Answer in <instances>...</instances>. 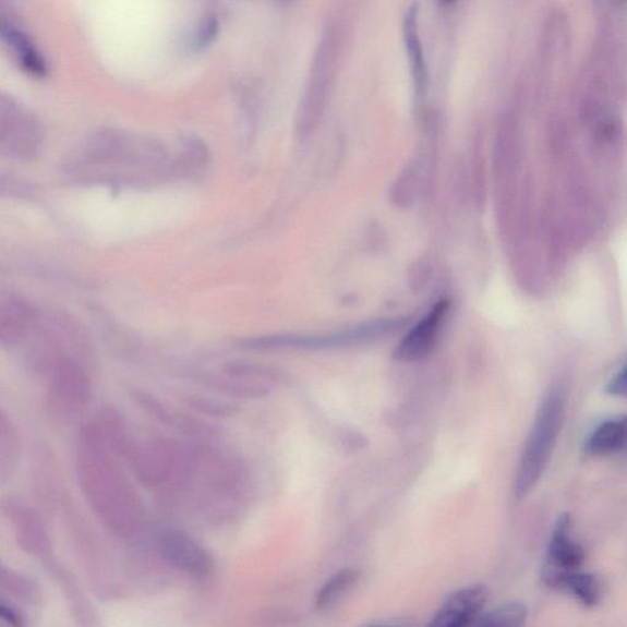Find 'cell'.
Listing matches in <instances>:
<instances>
[{
	"label": "cell",
	"mask_w": 627,
	"mask_h": 627,
	"mask_svg": "<svg viewBox=\"0 0 627 627\" xmlns=\"http://www.w3.org/2000/svg\"><path fill=\"white\" fill-rule=\"evenodd\" d=\"M358 580V572L354 570H342L331 577L316 596V606L318 610H328L340 602L343 596L352 589Z\"/></svg>",
	"instance_id": "obj_15"
},
{
	"label": "cell",
	"mask_w": 627,
	"mask_h": 627,
	"mask_svg": "<svg viewBox=\"0 0 627 627\" xmlns=\"http://www.w3.org/2000/svg\"><path fill=\"white\" fill-rule=\"evenodd\" d=\"M20 455V441L16 427L2 413L0 417V472L3 475L14 471Z\"/></svg>",
	"instance_id": "obj_18"
},
{
	"label": "cell",
	"mask_w": 627,
	"mask_h": 627,
	"mask_svg": "<svg viewBox=\"0 0 627 627\" xmlns=\"http://www.w3.org/2000/svg\"><path fill=\"white\" fill-rule=\"evenodd\" d=\"M487 599L484 586H471L453 593L427 627H470Z\"/></svg>",
	"instance_id": "obj_8"
},
{
	"label": "cell",
	"mask_w": 627,
	"mask_h": 627,
	"mask_svg": "<svg viewBox=\"0 0 627 627\" xmlns=\"http://www.w3.org/2000/svg\"><path fill=\"white\" fill-rule=\"evenodd\" d=\"M208 379L216 390L237 397L264 396L274 386L270 372L248 363H227Z\"/></svg>",
	"instance_id": "obj_7"
},
{
	"label": "cell",
	"mask_w": 627,
	"mask_h": 627,
	"mask_svg": "<svg viewBox=\"0 0 627 627\" xmlns=\"http://www.w3.org/2000/svg\"><path fill=\"white\" fill-rule=\"evenodd\" d=\"M571 529V516L569 514L560 515L551 534L546 567L559 571L580 570L586 554L582 546L572 540Z\"/></svg>",
	"instance_id": "obj_9"
},
{
	"label": "cell",
	"mask_w": 627,
	"mask_h": 627,
	"mask_svg": "<svg viewBox=\"0 0 627 627\" xmlns=\"http://www.w3.org/2000/svg\"><path fill=\"white\" fill-rule=\"evenodd\" d=\"M217 28V22L215 17H206L204 24L198 28V34L195 39L197 46H203L207 41H210Z\"/></svg>",
	"instance_id": "obj_21"
},
{
	"label": "cell",
	"mask_w": 627,
	"mask_h": 627,
	"mask_svg": "<svg viewBox=\"0 0 627 627\" xmlns=\"http://www.w3.org/2000/svg\"><path fill=\"white\" fill-rule=\"evenodd\" d=\"M128 456L138 481L150 486L185 481L201 459V455L173 441L134 444Z\"/></svg>",
	"instance_id": "obj_4"
},
{
	"label": "cell",
	"mask_w": 627,
	"mask_h": 627,
	"mask_svg": "<svg viewBox=\"0 0 627 627\" xmlns=\"http://www.w3.org/2000/svg\"><path fill=\"white\" fill-rule=\"evenodd\" d=\"M542 576L546 584L570 592L587 608L600 603L602 587L593 574L580 570L559 571L545 566Z\"/></svg>",
	"instance_id": "obj_11"
},
{
	"label": "cell",
	"mask_w": 627,
	"mask_h": 627,
	"mask_svg": "<svg viewBox=\"0 0 627 627\" xmlns=\"http://www.w3.org/2000/svg\"><path fill=\"white\" fill-rule=\"evenodd\" d=\"M3 35L7 41L15 49V52L23 65L36 74L45 72V63L41 56H38L36 48L29 39L20 33L13 25L3 24Z\"/></svg>",
	"instance_id": "obj_17"
},
{
	"label": "cell",
	"mask_w": 627,
	"mask_h": 627,
	"mask_svg": "<svg viewBox=\"0 0 627 627\" xmlns=\"http://www.w3.org/2000/svg\"><path fill=\"white\" fill-rule=\"evenodd\" d=\"M526 619V606L520 602H511L481 616L473 627H524Z\"/></svg>",
	"instance_id": "obj_16"
},
{
	"label": "cell",
	"mask_w": 627,
	"mask_h": 627,
	"mask_svg": "<svg viewBox=\"0 0 627 627\" xmlns=\"http://www.w3.org/2000/svg\"><path fill=\"white\" fill-rule=\"evenodd\" d=\"M343 41V28L335 24L327 27L317 47L310 82L298 116V129L303 135H311L322 121L340 68Z\"/></svg>",
	"instance_id": "obj_2"
},
{
	"label": "cell",
	"mask_w": 627,
	"mask_h": 627,
	"mask_svg": "<svg viewBox=\"0 0 627 627\" xmlns=\"http://www.w3.org/2000/svg\"><path fill=\"white\" fill-rule=\"evenodd\" d=\"M405 41L407 47L408 57H410V62L412 67V74L414 80V85L418 96H422L425 93L427 83L426 65L423 52V46L421 43L420 33H418V22H417V7H412L408 10L405 25Z\"/></svg>",
	"instance_id": "obj_13"
},
{
	"label": "cell",
	"mask_w": 627,
	"mask_h": 627,
	"mask_svg": "<svg viewBox=\"0 0 627 627\" xmlns=\"http://www.w3.org/2000/svg\"><path fill=\"white\" fill-rule=\"evenodd\" d=\"M164 550L177 565L185 570L194 572L205 571L207 559L197 545L181 533H166L164 539Z\"/></svg>",
	"instance_id": "obj_14"
},
{
	"label": "cell",
	"mask_w": 627,
	"mask_h": 627,
	"mask_svg": "<svg viewBox=\"0 0 627 627\" xmlns=\"http://www.w3.org/2000/svg\"><path fill=\"white\" fill-rule=\"evenodd\" d=\"M627 446V415L616 417L601 424L587 441L584 450L590 456L618 453Z\"/></svg>",
	"instance_id": "obj_12"
},
{
	"label": "cell",
	"mask_w": 627,
	"mask_h": 627,
	"mask_svg": "<svg viewBox=\"0 0 627 627\" xmlns=\"http://www.w3.org/2000/svg\"><path fill=\"white\" fill-rule=\"evenodd\" d=\"M450 312V302H437L420 323H418L403 337L395 350V360L403 363H413L423 360L433 351L442 333L447 314Z\"/></svg>",
	"instance_id": "obj_6"
},
{
	"label": "cell",
	"mask_w": 627,
	"mask_h": 627,
	"mask_svg": "<svg viewBox=\"0 0 627 627\" xmlns=\"http://www.w3.org/2000/svg\"><path fill=\"white\" fill-rule=\"evenodd\" d=\"M408 324V317H384L355 325L345 331L321 335L277 334L246 338L241 346L249 351H331L384 340Z\"/></svg>",
	"instance_id": "obj_1"
},
{
	"label": "cell",
	"mask_w": 627,
	"mask_h": 627,
	"mask_svg": "<svg viewBox=\"0 0 627 627\" xmlns=\"http://www.w3.org/2000/svg\"><path fill=\"white\" fill-rule=\"evenodd\" d=\"M36 324V312L26 301L9 297L0 304V342L4 347L22 343Z\"/></svg>",
	"instance_id": "obj_10"
},
{
	"label": "cell",
	"mask_w": 627,
	"mask_h": 627,
	"mask_svg": "<svg viewBox=\"0 0 627 627\" xmlns=\"http://www.w3.org/2000/svg\"><path fill=\"white\" fill-rule=\"evenodd\" d=\"M606 393L614 396L627 397V364L606 385Z\"/></svg>",
	"instance_id": "obj_20"
},
{
	"label": "cell",
	"mask_w": 627,
	"mask_h": 627,
	"mask_svg": "<svg viewBox=\"0 0 627 627\" xmlns=\"http://www.w3.org/2000/svg\"><path fill=\"white\" fill-rule=\"evenodd\" d=\"M46 402L56 417H73L84 410L92 396V382L79 358H67L46 371Z\"/></svg>",
	"instance_id": "obj_5"
},
{
	"label": "cell",
	"mask_w": 627,
	"mask_h": 627,
	"mask_svg": "<svg viewBox=\"0 0 627 627\" xmlns=\"http://www.w3.org/2000/svg\"><path fill=\"white\" fill-rule=\"evenodd\" d=\"M564 412L565 396L556 390L546 398L524 446L515 480V494L519 499L531 493L548 465L562 431Z\"/></svg>",
	"instance_id": "obj_3"
},
{
	"label": "cell",
	"mask_w": 627,
	"mask_h": 627,
	"mask_svg": "<svg viewBox=\"0 0 627 627\" xmlns=\"http://www.w3.org/2000/svg\"><path fill=\"white\" fill-rule=\"evenodd\" d=\"M415 188V173L412 167L405 169V172L398 178L394 186L393 197L395 203L401 206L410 205Z\"/></svg>",
	"instance_id": "obj_19"
}]
</instances>
